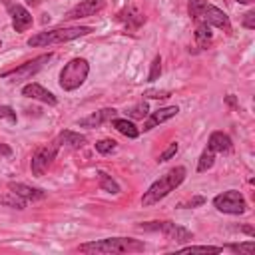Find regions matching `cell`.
Listing matches in <instances>:
<instances>
[{
	"label": "cell",
	"instance_id": "cell-11",
	"mask_svg": "<svg viewBox=\"0 0 255 255\" xmlns=\"http://www.w3.org/2000/svg\"><path fill=\"white\" fill-rule=\"evenodd\" d=\"M8 10H10V14H12V26H14L16 32H26V30L32 26V14H30L22 4L14 2V4L8 6Z\"/></svg>",
	"mask_w": 255,
	"mask_h": 255
},
{
	"label": "cell",
	"instance_id": "cell-29",
	"mask_svg": "<svg viewBox=\"0 0 255 255\" xmlns=\"http://www.w3.org/2000/svg\"><path fill=\"white\" fill-rule=\"evenodd\" d=\"M116 149V141L114 139H100V141H96V151L98 153H112Z\"/></svg>",
	"mask_w": 255,
	"mask_h": 255
},
{
	"label": "cell",
	"instance_id": "cell-32",
	"mask_svg": "<svg viewBox=\"0 0 255 255\" xmlns=\"http://www.w3.org/2000/svg\"><path fill=\"white\" fill-rule=\"evenodd\" d=\"M0 120H8V122L16 124V112L10 106H0Z\"/></svg>",
	"mask_w": 255,
	"mask_h": 255
},
{
	"label": "cell",
	"instance_id": "cell-40",
	"mask_svg": "<svg viewBox=\"0 0 255 255\" xmlns=\"http://www.w3.org/2000/svg\"><path fill=\"white\" fill-rule=\"evenodd\" d=\"M2 2H4V4H6V8H8V6H10V4H14V0H2Z\"/></svg>",
	"mask_w": 255,
	"mask_h": 255
},
{
	"label": "cell",
	"instance_id": "cell-2",
	"mask_svg": "<svg viewBox=\"0 0 255 255\" xmlns=\"http://www.w3.org/2000/svg\"><path fill=\"white\" fill-rule=\"evenodd\" d=\"M143 249H145V243L131 237H110V239L82 243L78 247V251L82 253H137Z\"/></svg>",
	"mask_w": 255,
	"mask_h": 255
},
{
	"label": "cell",
	"instance_id": "cell-4",
	"mask_svg": "<svg viewBox=\"0 0 255 255\" xmlns=\"http://www.w3.org/2000/svg\"><path fill=\"white\" fill-rule=\"evenodd\" d=\"M90 74V64L86 58H72L60 72V88L64 92L78 90Z\"/></svg>",
	"mask_w": 255,
	"mask_h": 255
},
{
	"label": "cell",
	"instance_id": "cell-3",
	"mask_svg": "<svg viewBox=\"0 0 255 255\" xmlns=\"http://www.w3.org/2000/svg\"><path fill=\"white\" fill-rule=\"evenodd\" d=\"M90 32H94L90 26H70V28H56V30H48V32H38L28 40V46L30 48H48V46L76 40V38L86 36Z\"/></svg>",
	"mask_w": 255,
	"mask_h": 255
},
{
	"label": "cell",
	"instance_id": "cell-13",
	"mask_svg": "<svg viewBox=\"0 0 255 255\" xmlns=\"http://www.w3.org/2000/svg\"><path fill=\"white\" fill-rule=\"evenodd\" d=\"M114 118H118V110H116V108H104V110H100V112H94V114L82 118L78 124H80L82 128H100L102 124L112 122Z\"/></svg>",
	"mask_w": 255,
	"mask_h": 255
},
{
	"label": "cell",
	"instance_id": "cell-31",
	"mask_svg": "<svg viewBox=\"0 0 255 255\" xmlns=\"http://www.w3.org/2000/svg\"><path fill=\"white\" fill-rule=\"evenodd\" d=\"M177 149H179L177 141H171V143H169V147H167V149H165V151L159 155V159H157V161H167V159H171V157L177 153Z\"/></svg>",
	"mask_w": 255,
	"mask_h": 255
},
{
	"label": "cell",
	"instance_id": "cell-5",
	"mask_svg": "<svg viewBox=\"0 0 255 255\" xmlns=\"http://www.w3.org/2000/svg\"><path fill=\"white\" fill-rule=\"evenodd\" d=\"M139 229L143 231H159L167 241H175V243H185L193 239V233L181 225H175L171 221H149L139 225Z\"/></svg>",
	"mask_w": 255,
	"mask_h": 255
},
{
	"label": "cell",
	"instance_id": "cell-28",
	"mask_svg": "<svg viewBox=\"0 0 255 255\" xmlns=\"http://www.w3.org/2000/svg\"><path fill=\"white\" fill-rule=\"evenodd\" d=\"M161 74V58L155 56L153 62H151V68H149V74H147V82H155Z\"/></svg>",
	"mask_w": 255,
	"mask_h": 255
},
{
	"label": "cell",
	"instance_id": "cell-20",
	"mask_svg": "<svg viewBox=\"0 0 255 255\" xmlns=\"http://www.w3.org/2000/svg\"><path fill=\"white\" fill-rule=\"evenodd\" d=\"M195 42H197V46H199L201 50L211 44V26L205 24L203 20H199V24H197V28H195Z\"/></svg>",
	"mask_w": 255,
	"mask_h": 255
},
{
	"label": "cell",
	"instance_id": "cell-19",
	"mask_svg": "<svg viewBox=\"0 0 255 255\" xmlns=\"http://www.w3.org/2000/svg\"><path fill=\"white\" fill-rule=\"evenodd\" d=\"M56 139L60 141V145H66V147H82L84 141H86V137H84L82 133H76V131H72V129L60 131V135H58Z\"/></svg>",
	"mask_w": 255,
	"mask_h": 255
},
{
	"label": "cell",
	"instance_id": "cell-33",
	"mask_svg": "<svg viewBox=\"0 0 255 255\" xmlns=\"http://www.w3.org/2000/svg\"><path fill=\"white\" fill-rule=\"evenodd\" d=\"M243 26H245L247 30H253V28H255V12H253V10H249V12L243 16Z\"/></svg>",
	"mask_w": 255,
	"mask_h": 255
},
{
	"label": "cell",
	"instance_id": "cell-25",
	"mask_svg": "<svg viewBox=\"0 0 255 255\" xmlns=\"http://www.w3.org/2000/svg\"><path fill=\"white\" fill-rule=\"evenodd\" d=\"M181 251H185V253H221L223 247H213V245H189V247H183Z\"/></svg>",
	"mask_w": 255,
	"mask_h": 255
},
{
	"label": "cell",
	"instance_id": "cell-26",
	"mask_svg": "<svg viewBox=\"0 0 255 255\" xmlns=\"http://www.w3.org/2000/svg\"><path fill=\"white\" fill-rule=\"evenodd\" d=\"M227 249L235 251V253H245V255H251L255 251V243L253 241H247V243H229Z\"/></svg>",
	"mask_w": 255,
	"mask_h": 255
},
{
	"label": "cell",
	"instance_id": "cell-35",
	"mask_svg": "<svg viewBox=\"0 0 255 255\" xmlns=\"http://www.w3.org/2000/svg\"><path fill=\"white\" fill-rule=\"evenodd\" d=\"M12 155V147L6 143H0V157H10Z\"/></svg>",
	"mask_w": 255,
	"mask_h": 255
},
{
	"label": "cell",
	"instance_id": "cell-23",
	"mask_svg": "<svg viewBox=\"0 0 255 255\" xmlns=\"http://www.w3.org/2000/svg\"><path fill=\"white\" fill-rule=\"evenodd\" d=\"M213 161H215V151H211L209 147L199 155V161H197V171L199 173H203V171H207V169H211L213 167Z\"/></svg>",
	"mask_w": 255,
	"mask_h": 255
},
{
	"label": "cell",
	"instance_id": "cell-12",
	"mask_svg": "<svg viewBox=\"0 0 255 255\" xmlns=\"http://www.w3.org/2000/svg\"><path fill=\"white\" fill-rule=\"evenodd\" d=\"M22 96H26V98H32V100H38V102H42V104H48V106H56V104H58L56 96H54L52 92H48L44 86L36 84V82H32V84H26V86L22 88Z\"/></svg>",
	"mask_w": 255,
	"mask_h": 255
},
{
	"label": "cell",
	"instance_id": "cell-14",
	"mask_svg": "<svg viewBox=\"0 0 255 255\" xmlns=\"http://www.w3.org/2000/svg\"><path fill=\"white\" fill-rule=\"evenodd\" d=\"M177 112H179V108L177 106H167V108H159V110H155V112H151L149 116H147V120L143 122V131H149V129H153L155 126H159V124H163V122H167L169 118H173V116H177Z\"/></svg>",
	"mask_w": 255,
	"mask_h": 255
},
{
	"label": "cell",
	"instance_id": "cell-17",
	"mask_svg": "<svg viewBox=\"0 0 255 255\" xmlns=\"http://www.w3.org/2000/svg\"><path fill=\"white\" fill-rule=\"evenodd\" d=\"M112 126H114L120 133H124L126 137H129V139H135V137L139 135V128H137L131 120H128V118H114V120H112Z\"/></svg>",
	"mask_w": 255,
	"mask_h": 255
},
{
	"label": "cell",
	"instance_id": "cell-41",
	"mask_svg": "<svg viewBox=\"0 0 255 255\" xmlns=\"http://www.w3.org/2000/svg\"><path fill=\"white\" fill-rule=\"evenodd\" d=\"M0 48H2V42H0Z\"/></svg>",
	"mask_w": 255,
	"mask_h": 255
},
{
	"label": "cell",
	"instance_id": "cell-37",
	"mask_svg": "<svg viewBox=\"0 0 255 255\" xmlns=\"http://www.w3.org/2000/svg\"><path fill=\"white\" fill-rule=\"evenodd\" d=\"M239 229H241V231H243V233H247V235H251V237H253V235H255V229H253V227H251V225H243V227H239Z\"/></svg>",
	"mask_w": 255,
	"mask_h": 255
},
{
	"label": "cell",
	"instance_id": "cell-27",
	"mask_svg": "<svg viewBox=\"0 0 255 255\" xmlns=\"http://www.w3.org/2000/svg\"><path fill=\"white\" fill-rule=\"evenodd\" d=\"M205 6H207V0H189V16L193 20H197Z\"/></svg>",
	"mask_w": 255,
	"mask_h": 255
},
{
	"label": "cell",
	"instance_id": "cell-38",
	"mask_svg": "<svg viewBox=\"0 0 255 255\" xmlns=\"http://www.w3.org/2000/svg\"><path fill=\"white\" fill-rule=\"evenodd\" d=\"M26 2H28L30 6H38V4H40V0H26Z\"/></svg>",
	"mask_w": 255,
	"mask_h": 255
},
{
	"label": "cell",
	"instance_id": "cell-16",
	"mask_svg": "<svg viewBox=\"0 0 255 255\" xmlns=\"http://www.w3.org/2000/svg\"><path fill=\"white\" fill-rule=\"evenodd\" d=\"M231 145H233L231 137L223 131H213L209 135V141H207V147L215 153H227V151H231Z\"/></svg>",
	"mask_w": 255,
	"mask_h": 255
},
{
	"label": "cell",
	"instance_id": "cell-39",
	"mask_svg": "<svg viewBox=\"0 0 255 255\" xmlns=\"http://www.w3.org/2000/svg\"><path fill=\"white\" fill-rule=\"evenodd\" d=\"M237 2H239V4H251L253 0H237Z\"/></svg>",
	"mask_w": 255,
	"mask_h": 255
},
{
	"label": "cell",
	"instance_id": "cell-6",
	"mask_svg": "<svg viewBox=\"0 0 255 255\" xmlns=\"http://www.w3.org/2000/svg\"><path fill=\"white\" fill-rule=\"evenodd\" d=\"M213 205H215L217 211L229 213V215H241V213L247 211V201L241 195V191H237V189H229V191H223V193L215 195Z\"/></svg>",
	"mask_w": 255,
	"mask_h": 255
},
{
	"label": "cell",
	"instance_id": "cell-22",
	"mask_svg": "<svg viewBox=\"0 0 255 255\" xmlns=\"http://www.w3.org/2000/svg\"><path fill=\"white\" fill-rule=\"evenodd\" d=\"M0 205L12 207V209H24L26 207V199H22L20 195H16L12 191H6V193L0 195Z\"/></svg>",
	"mask_w": 255,
	"mask_h": 255
},
{
	"label": "cell",
	"instance_id": "cell-34",
	"mask_svg": "<svg viewBox=\"0 0 255 255\" xmlns=\"http://www.w3.org/2000/svg\"><path fill=\"white\" fill-rule=\"evenodd\" d=\"M205 203V197L197 195V197H191L187 203H181V207H197V205H203Z\"/></svg>",
	"mask_w": 255,
	"mask_h": 255
},
{
	"label": "cell",
	"instance_id": "cell-30",
	"mask_svg": "<svg viewBox=\"0 0 255 255\" xmlns=\"http://www.w3.org/2000/svg\"><path fill=\"white\" fill-rule=\"evenodd\" d=\"M143 98L165 100V98H169V92H167V90H145V92H143Z\"/></svg>",
	"mask_w": 255,
	"mask_h": 255
},
{
	"label": "cell",
	"instance_id": "cell-24",
	"mask_svg": "<svg viewBox=\"0 0 255 255\" xmlns=\"http://www.w3.org/2000/svg\"><path fill=\"white\" fill-rule=\"evenodd\" d=\"M126 114H128L129 118H133V120H143V118L149 114V108H147L145 102H139V104H135L133 108L126 110Z\"/></svg>",
	"mask_w": 255,
	"mask_h": 255
},
{
	"label": "cell",
	"instance_id": "cell-9",
	"mask_svg": "<svg viewBox=\"0 0 255 255\" xmlns=\"http://www.w3.org/2000/svg\"><path fill=\"white\" fill-rule=\"evenodd\" d=\"M197 20H203L205 24L215 26V28L225 30V32H229V30H231L229 16H227L221 8H217V6H213V4H207V6L201 10V14H199V18H197Z\"/></svg>",
	"mask_w": 255,
	"mask_h": 255
},
{
	"label": "cell",
	"instance_id": "cell-21",
	"mask_svg": "<svg viewBox=\"0 0 255 255\" xmlns=\"http://www.w3.org/2000/svg\"><path fill=\"white\" fill-rule=\"evenodd\" d=\"M96 175H98V185H100L102 191H108V193H114V195L120 193V185H118L116 179H112V175H108L106 171H98Z\"/></svg>",
	"mask_w": 255,
	"mask_h": 255
},
{
	"label": "cell",
	"instance_id": "cell-18",
	"mask_svg": "<svg viewBox=\"0 0 255 255\" xmlns=\"http://www.w3.org/2000/svg\"><path fill=\"white\" fill-rule=\"evenodd\" d=\"M118 16H120V20H122V22H126V24H128V28H131V30L139 28V26L145 22V16H143L139 10H135L133 6L126 8V10H124V12H120Z\"/></svg>",
	"mask_w": 255,
	"mask_h": 255
},
{
	"label": "cell",
	"instance_id": "cell-1",
	"mask_svg": "<svg viewBox=\"0 0 255 255\" xmlns=\"http://www.w3.org/2000/svg\"><path fill=\"white\" fill-rule=\"evenodd\" d=\"M185 175H187V171H185L183 165H177V167L169 169L165 175H161L157 181H153V183L147 187V191H145L143 197H141V205H143V207H149V205L157 203L159 199H163L165 195H169L175 187H179V185L183 183Z\"/></svg>",
	"mask_w": 255,
	"mask_h": 255
},
{
	"label": "cell",
	"instance_id": "cell-10",
	"mask_svg": "<svg viewBox=\"0 0 255 255\" xmlns=\"http://www.w3.org/2000/svg\"><path fill=\"white\" fill-rule=\"evenodd\" d=\"M104 6H106V0H82L80 4H76L64 14V20H78V18L94 16L100 10H104Z\"/></svg>",
	"mask_w": 255,
	"mask_h": 255
},
{
	"label": "cell",
	"instance_id": "cell-15",
	"mask_svg": "<svg viewBox=\"0 0 255 255\" xmlns=\"http://www.w3.org/2000/svg\"><path fill=\"white\" fill-rule=\"evenodd\" d=\"M8 189H10L12 193L20 195V197L26 199V201H38V199H44V197H46V191H44V189L30 187V185L16 183V181H10V183H8Z\"/></svg>",
	"mask_w": 255,
	"mask_h": 255
},
{
	"label": "cell",
	"instance_id": "cell-8",
	"mask_svg": "<svg viewBox=\"0 0 255 255\" xmlns=\"http://www.w3.org/2000/svg\"><path fill=\"white\" fill-rule=\"evenodd\" d=\"M58 149H60V141H58V139H54L52 143L42 145L40 149H36V153L32 155V163H30L32 175H36V177L44 175V171H46V169L50 167V163L56 159Z\"/></svg>",
	"mask_w": 255,
	"mask_h": 255
},
{
	"label": "cell",
	"instance_id": "cell-7",
	"mask_svg": "<svg viewBox=\"0 0 255 255\" xmlns=\"http://www.w3.org/2000/svg\"><path fill=\"white\" fill-rule=\"evenodd\" d=\"M52 52H48V54H42V56H38V58H34V60H28V62H24V64H20L18 68H12V70H6V72H2V78H12V82H20V80H28L30 76H34L36 72H40L50 60H52Z\"/></svg>",
	"mask_w": 255,
	"mask_h": 255
},
{
	"label": "cell",
	"instance_id": "cell-36",
	"mask_svg": "<svg viewBox=\"0 0 255 255\" xmlns=\"http://www.w3.org/2000/svg\"><path fill=\"white\" fill-rule=\"evenodd\" d=\"M225 104H227V106H231V108H237V100H235V96H231V94H229V96L225 98Z\"/></svg>",
	"mask_w": 255,
	"mask_h": 255
}]
</instances>
